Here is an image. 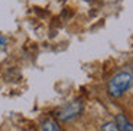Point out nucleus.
<instances>
[{
    "instance_id": "obj_1",
    "label": "nucleus",
    "mask_w": 133,
    "mask_h": 131,
    "mask_svg": "<svg viewBox=\"0 0 133 131\" xmlns=\"http://www.w3.org/2000/svg\"><path fill=\"white\" fill-rule=\"evenodd\" d=\"M132 82H133V75L129 72H120L117 75H114L113 78L110 79L109 85H107L109 95L113 97V98L122 97L129 89V86L132 85Z\"/></svg>"
},
{
    "instance_id": "obj_2",
    "label": "nucleus",
    "mask_w": 133,
    "mask_h": 131,
    "mask_svg": "<svg viewBox=\"0 0 133 131\" xmlns=\"http://www.w3.org/2000/svg\"><path fill=\"white\" fill-rule=\"evenodd\" d=\"M81 110H83V107H81L80 102H70L61 108V111L58 112V118L62 121H68L71 118L77 117L81 112Z\"/></svg>"
},
{
    "instance_id": "obj_3",
    "label": "nucleus",
    "mask_w": 133,
    "mask_h": 131,
    "mask_svg": "<svg viewBox=\"0 0 133 131\" xmlns=\"http://www.w3.org/2000/svg\"><path fill=\"white\" fill-rule=\"evenodd\" d=\"M116 125L120 131H133V124L124 117L123 114H117L116 117Z\"/></svg>"
},
{
    "instance_id": "obj_4",
    "label": "nucleus",
    "mask_w": 133,
    "mask_h": 131,
    "mask_svg": "<svg viewBox=\"0 0 133 131\" xmlns=\"http://www.w3.org/2000/svg\"><path fill=\"white\" fill-rule=\"evenodd\" d=\"M41 131H59V127L57 125V122L54 120H45V121L41 124Z\"/></svg>"
},
{
    "instance_id": "obj_5",
    "label": "nucleus",
    "mask_w": 133,
    "mask_h": 131,
    "mask_svg": "<svg viewBox=\"0 0 133 131\" xmlns=\"http://www.w3.org/2000/svg\"><path fill=\"white\" fill-rule=\"evenodd\" d=\"M101 131H120V130L117 128L116 122H106L101 127Z\"/></svg>"
}]
</instances>
